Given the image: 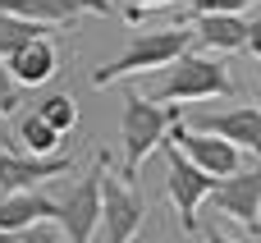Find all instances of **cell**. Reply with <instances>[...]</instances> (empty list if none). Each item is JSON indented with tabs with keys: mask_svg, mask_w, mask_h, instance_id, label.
<instances>
[{
	"mask_svg": "<svg viewBox=\"0 0 261 243\" xmlns=\"http://www.w3.org/2000/svg\"><path fill=\"white\" fill-rule=\"evenodd\" d=\"M234 92V78L229 69L211 55V51H184L165 64V78L161 87L151 92V101H211V96H229Z\"/></svg>",
	"mask_w": 261,
	"mask_h": 243,
	"instance_id": "obj_1",
	"label": "cell"
},
{
	"mask_svg": "<svg viewBox=\"0 0 261 243\" xmlns=\"http://www.w3.org/2000/svg\"><path fill=\"white\" fill-rule=\"evenodd\" d=\"M193 46V28H156V32H133L128 51L110 64H101L92 74V87H110L119 78H133V74H151V69H165L174 55H184Z\"/></svg>",
	"mask_w": 261,
	"mask_h": 243,
	"instance_id": "obj_2",
	"label": "cell"
},
{
	"mask_svg": "<svg viewBox=\"0 0 261 243\" xmlns=\"http://www.w3.org/2000/svg\"><path fill=\"white\" fill-rule=\"evenodd\" d=\"M174 119H184L179 106H161L151 96L128 92V101H124V179H133L138 165L165 142V133H170Z\"/></svg>",
	"mask_w": 261,
	"mask_h": 243,
	"instance_id": "obj_3",
	"label": "cell"
},
{
	"mask_svg": "<svg viewBox=\"0 0 261 243\" xmlns=\"http://www.w3.org/2000/svg\"><path fill=\"white\" fill-rule=\"evenodd\" d=\"M101 161V243H133L142 221H147V202L133 193V184L124 175L110 170V156H96Z\"/></svg>",
	"mask_w": 261,
	"mask_h": 243,
	"instance_id": "obj_4",
	"label": "cell"
},
{
	"mask_svg": "<svg viewBox=\"0 0 261 243\" xmlns=\"http://www.w3.org/2000/svg\"><path fill=\"white\" fill-rule=\"evenodd\" d=\"M161 147H165V165H170L165 193H170V202H174V211H179V225L193 234V230H197V207H202V198H211L216 179H211L202 165H193L174 142H161Z\"/></svg>",
	"mask_w": 261,
	"mask_h": 243,
	"instance_id": "obj_5",
	"label": "cell"
},
{
	"mask_svg": "<svg viewBox=\"0 0 261 243\" xmlns=\"http://www.w3.org/2000/svg\"><path fill=\"white\" fill-rule=\"evenodd\" d=\"M165 142H174V147H179L193 165H202L211 179H225V175H234V170L243 165V152H239L234 142H225L220 133L193 129V124H184V119H174V124H170Z\"/></svg>",
	"mask_w": 261,
	"mask_h": 243,
	"instance_id": "obj_6",
	"label": "cell"
},
{
	"mask_svg": "<svg viewBox=\"0 0 261 243\" xmlns=\"http://www.w3.org/2000/svg\"><path fill=\"white\" fill-rule=\"evenodd\" d=\"M55 221H60V230L69 234V243H92L96 225H101V161H96L92 175L55 207Z\"/></svg>",
	"mask_w": 261,
	"mask_h": 243,
	"instance_id": "obj_7",
	"label": "cell"
},
{
	"mask_svg": "<svg viewBox=\"0 0 261 243\" xmlns=\"http://www.w3.org/2000/svg\"><path fill=\"white\" fill-rule=\"evenodd\" d=\"M216 207L225 211V216H234L239 225H248L252 234H257V207H261V165L257 170H248V165H239L234 175H225V179H216Z\"/></svg>",
	"mask_w": 261,
	"mask_h": 243,
	"instance_id": "obj_8",
	"label": "cell"
},
{
	"mask_svg": "<svg viewBox=\"0 0 261 243\" xmlns=\"http://www.w3.org/2000/svg\"><path fill=\"white\" fill-rule=\"evenodd\" d=\"M69 156H32V152H18V147H0V193H14V188H37L41 179H55V175H69Z\"/></svg>",
	"mask_w": 261,
	"mask_h": 243,
	"instance_id": "obj_9",
	"label": "cell"
},
{
	"mask_svg": "<svg viewBox=\"0 0 261 243\" xmlns=\"http://www.w3.org/2000/svg\"><path fill=\"white\" fill-rule=\"evenodd\" d=\"M193 129L220 133L225 142H234L239 152H257L261 156V106H239V110H216V115H197Z\"/></svg>",
	"mask_w": 261,
	"mask_h": 243,
	"instance_id": "obj_10",
	"label": "cell"
},
{
	"mask_svg": "<svg viewBox=\"0 0 261 243\" xmlns=\"http://www.w3.org/2000/svg\"><path fill=\"white\" fill-rule=\"evenodd\" d=\"M5 64H9V74H14L18 87H41V83L55 78V69H60V51H55V41L41 32V37H32L28 46H18Z\"/></svg>",
	"mask_w": 261,
	"mask_h": 243,
	"instance_id": "obj_11",
	"label": "cell"
},
{
	"mask_svg": "<svg viewBox=\"0 0 261 243\" xmlns=\"http://www.w3.org/2000/svg\"><path fill=\"white\" fill-rule=\"evenodd\" d=\"M193 46L197 51H239V46H248V18H239V14H193Z\"/></svg>",
	"mask_w": 261,
	"mask_h": 243,
	"instance_id": "obj_12",
	"label": "cell"
},
{
	"mask_svg": "<svg viewBox=\"0 0 261 243\" xmlns=\"http://www.w3.org/2000/svg\"><path fill=\"white\" fill-rule=\"evenodd\" d=\"M0 9L28 14L50 28H73V18L83 14H110V0H0Z\"/></svg>",
	"mask_w": 261,
	"mask_h": 243,
	"instance_id": "obj_13",
	"label": "cell"
},
{
	"mask_svg": "<svg viewBox=\"0 0 261 243\" xmlns=\"http://www.w3.org/2000/svg\"><path fill=\"white\" fill-rule=\"evenodd\" d=\"M55 207L46 193H32V188H14V193H0V230L18 234L37 221H55Z\"/></svg>",
	"mask_w": 261,
	"mask_h": 243,
	"instance_id": "obj_14",
	"label": "cell"
},
{
	"mask_svg": "<svg viewBox=\"0 0 261 243\" xmlns=\"http://www.w3.org/2000/svg\"><path fill=\"white\" fill-rule=\"evenodd\" d=\"M50 32V23H37L28 14H14V9H0V60H9L18 46H28L32 37Z\"/></svg>",
	"mask_w": 261,
	"mask_h": 243,
	"instance_id": "obj_15",
	"label": "cell"
},
{
	"mask_svg": "<svg viewBox=\"0 0 261 243\" xmlns=\"http://www.w3.org/2000/svg\"><path fill=\"white\" fill-rule=\"evenodd\" d=\"M37 115H41V119H46L60 138H64V133L78 124V101H73L69 92H55V96H46V101L37 106Z\"/></svg>",
	"mask_w": 261,
	"mask_h": 243,
	"instance_id": "obj_16",
	"label": "cell"
},
{
	"mask_svg": "<svg viewBox=\"0 0 261 243\" xmlns=\"http://www.w3.org/2000/svg\"><path fill=\"white\" fill-rule=\"evenodd\" d=\"M18 138H23V147H28L32 156H50V152L60 147V133H55L41 115H28V119L18 124Z\"/></svg>",
	"mask_w": 261,
	"mask_h": 243,
	"instance_id": "obj_17",
	"label": "cell"
},
{
	"mask_svg": "<svg viewBox=\"0 0 261 243\" xmlns=\"http://www.w3.org/2000/svg\"><path fill=\"white\" fill-rule=\"evenodd\" d=\"M18 101H23V87L14 83V74H9V64L0 60V115H5V110H14Z\"/></svg>",
	"mask_w": 261,
	"mask_h": 243,
	"instance_id": "obj_18",
	"label": "cell"
},
{
	"mask_svg": "<svg viewBox=\"0 0 261 243\" xmlns=\"http://www.w3.org/2000/svg\"><path fill=\"white\" fill-rule=\"evenodd\" d=\"M193 14H239V9H248V5H257V0H184Z\"/></svg>",
	"mask_w": 261,
	"mask_h": 243,
	"instance_id": "obj_19",
	"label": "cell"
},
{
	"mask_svg": "<svg viewBox=\"0 0 261 243\" xmlns=\"http://www.w3.org/2000/svg\"><path fill=\"white\" fill-rule=\"evenodd\" d=\"M14 243H64L60 239V230L50 225V221H37V225H28V230H18Z\"/></svg>",
	"mask_w": 261,
	"mask_h": 243,
	"instance_id": "obj_20",
	"label": "cell"
},
{
	"mask_svg": "<svg viewBox=\"0 0 261 243\" xmlns=\"http://www.w3.org/2000/svg\"><path fill=\"white\" fill-rule=\"evenodd\" d=\"M248 46L257 51V60H261V14L252 18V23H248Z\"/></svg>",
	"mask_w": 261,
	"mask_h": 243,
	"instance_id": "obj_21",
	"label": "cell"
},
{
	"mask_svg": "<svg viewBox=\"0 0 261 243\" xmlns=\"http://www.w3.org/2000/svg\"><path fill=\"white\" fill-rule=\"evenodd\" d=\"M161 5H170V0H128V9H161Z\"/></svg>",
	"mask_w": 261,
	"mask_h": 243,
	"instance_id": "obj_22",
	"label": "cell"
},
{
	"mask_svg": "<svg viewBox=\"0 0 261 243\" xmlns=\"http://www.w3.org/2000/svg\"><path fill=\"white\" fill-rule=\"evenodd\" d=\"M0 147H18V142H14V133H9V124H5V119H0Z\"/></svg>",
	"mask_w": 261,
	"mask_h": 243,
	"instance_id": "obj_23",
	"label": "cell"
},
{
	"mask_svg": "<svg viewBox=\"0 0 261 243\" xmlns=\"http://www.w3.org/2000/svg\"><path fill=\"white\" fill-rule=\"evenodd\" d=\"M206 243H239V239H229V234H220V230H206Z\"/></svg>",
	"mask_w": 261,
	"mask_h": 243,
	"instance_id": "obj_24",
	"label": "cell"
},
{
	"mask_svg": "<svg viewBox=\"0 0 261 243\" xmlns=\"http://www.w3.org/2000/svg\"><path fill=\"white\" fill-rule=\"evenodd\" d=\"M0 243H14V234H9V230H0Z\"/></svg>",
	"mask_w": 261,
	"mask_h": 243,
	"instance_id": "obj_25",
	"label": "cell"
},
{
	"mask_svg": "<svg viewBox=\"0 0 261 243\" xmlns=\"http://www.w3.org/2000/svg\"><path fill=\"white\" fill-rule=\"evenodd\" d=\"M257 234H261V207H257Z\"/></svg>",
	"mask_w": 261,
	"mask_h": 243,
	"instance_id": "obj_26",
	"label": "cell"
},
{
	"mask_svg": "<svg viewBox=\"0 0 261 243\" xmlns=\"http://www.w3.org/2000/svg\"><path fill=\"white\" fill-rule=\"evenodd\" d=\"M257 83H261V64H257Z\"/></svg>",
	"mask_w": 261,
	"mask_h": 243,
	"instance_id": "obj_27",
	"label": "cell"
}]
</instances>
